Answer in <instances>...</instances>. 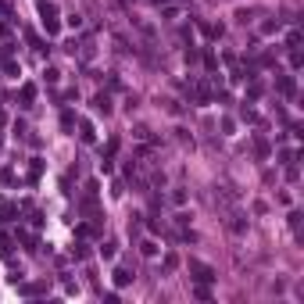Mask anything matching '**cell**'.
Masks as SVG:
<instances>
[{"label": "cell", "mask_w": 304, "mask_h": 304, "mask_svg": "<svg viewBox=\"0 0 304 304\" xmlns=\"http://www.w3.org/2000/svg\"><path fill=\"white\" fill-rule=\"evenodd\" d=\"M129 279H133V276H129V272H122V269H118V272H115V283H118V286H126V283H129Z\"/></svg>", "instance_id": "cell-1"}]
</instances>
